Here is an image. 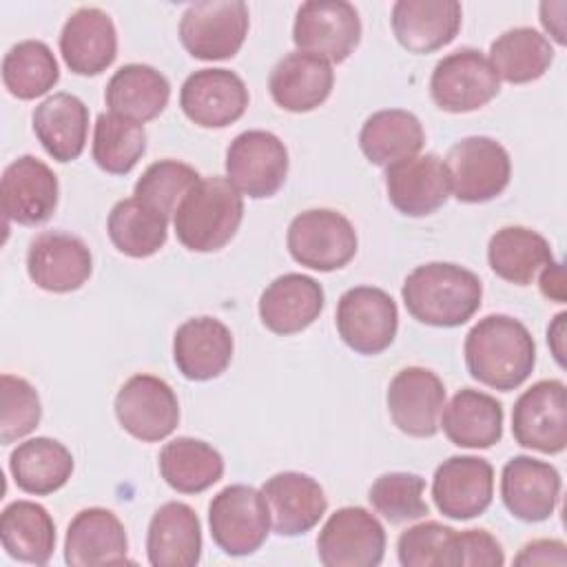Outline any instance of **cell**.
I'll list each match as a JSON object with an SVG mask.
<instances>
[{
  "mask_svg": "<svg viewBox=\"0 0 567 567\" xmlns=\"http://www.w3.org/2000/svg\"><path fill=\"white\" fill-rule=\"evenodd\" d=\"M463 354L470 377L501 392L520 388L536 365L534 337L509 315H487L474 323Z\"/></svg>",
  "mask_w": 567,
  "mask_h": 567,
  "instance_id": "obj_1",
  "label": "cell"
},
{
  "mask_svg": "<svg viewBox=\"0 0 567 567\" xmlns=\"http://www.w3.org/2000/svg\"><path fill=\"white\" fill-rule=\"evenodd\" d=\"M408 312L425 326L456 328L467 323L483 299V284L476 272L450 261L416 266L401 288Z\"/></svg>",
  "mask_w": 567,
  "mask_h": 567,
  "instance_id": "obj_2",
  "label": "cell"
},
{
  "mask_svg": "<svg viewBox=\"0 0 567 567\" xmlns=\"http://www.w3.org/2000/svg\"><path fill=\"white\" fill-rule=\"evenodd\" d=\"M244 219L241 193L219 175L202 177L173 215L177 241L193 252H215L239 230Z\"/></svg>",
  "mask_w": 567,
  "mask_h": 567,
  "instance_id": "obj_3",
  "label": "cell"
},
{
  "mask_svg": "<svg viewBox=\"0 0 567 567\" xmlns=\"http://www.w3.org/2000/svg\"><path fill=\"white\" fill-rule=\"evenodd\" d=\"M450 195L463 204H483L498 197L512 177L507 148L487 135H470L450 146L445 159Z\"/></svg>",
  "mask_w": 567,
  "mask_h": 567,
  "instance_id": "obj_4",
  "label": "cell"
},
{
  "mask_svg": "<svg viewBox=\"0 0 567 567\" xmlns=\"http://www.w3.org/2000/svg\"><path fill=\"white\" fill-rule=\"evenodd\" d=\"M286 246L297 264L319 272H332L354 259L359 237L350 219L339 210L310 208L292 217Z\"/></svg>",
  "mask_w": 567,
  "mask_h": 567,
  "instance_id": "obj_5",
  "label": "cell"
},
{
  "mask_svg": "<svg viewBox=\"0 0 567 567\" xmlns=\"http://www.w3.org/2000/svg\"><path fill=\"white\" fill-rule=\"evenodd\" d=\"M208 527L224 554H255L272 529L261 489L241 483L219 489L208 505Z\"/></svg>",
  "mask_w": 567,
  "mask_h": 567,
  "instance_id": "obj_6",
  "label": "cell"
},
{
  "mask_svg": "<svg viewBox=\"0 0 567 567\" xmlns=\"http://www.w3.org/2000/svg\"><path fill=\"white\" fill-rule=\"evenodd\" d=\"M250 27L241 0H204L186 7L179 20L182 47L197 60H228L239 53Z\"/></svg>",
  "mask_w": 567,
  "mask_h": 567,
  "instance_id": "obj_7",
  "label": "cell"
},
{
  "mask_svg": "<svg viewBox=\"0 0 567 567\" xmlns=\"http://www.w3.org/2000/svg\"><path fill=\"white\" fill-rule=\"evenodd\" d=\"M501 91V80L487 55L461 47L436 62L430 78V95L441 111L470 113L489 104Z\"/></svg>",
  "mask_w": 567,
  "mask_h": 567,
  "instance_id": "obj_8",
  "label": "cell"
},
{
  "mask_svg": "<svg viewBox=\"0 0 567 567\" xmlns=\"http://www.w3.org/2000/svg\"><path fill=\"white\" fill-rule=\"evenodd\" d=\"M292 42L297 51L339 64L361 42L359 11L346 0H308L297 9Z\"/></svg>",
  "mask_w": 567,
  "mask_h": 567,
  "instance_id": "obj_9",
  "label": "cell"
},
{
  "mask_svg": "<svg viewBox=\"0 0 567 567\" xmlns=\"http://www.w3.org/2000/svg\"><path fill=\"white\" fill-rule=\"evenodd\" d=\"M334 323L350 350L374 357L392 346L399 330V310L385 290L354 286L341 295Z\"/></svg>",
  "mask_w": 567,
  "mask_h": 567,
  "instance_id": "obj_10",
  "label": "cell"
},
{
  "mask_svg": "<svg viewBox=\"0 0 567 567\" xmlns=\"http://www.w3.org/2000/svg\"><path fill=\"white\" fill-rule=\"evenodd\" d=\"M286 144L270 131H244L226 148V179L252 199L272 197L288 177Z\"/></svg>",
  "mask_w": 567,
  "mask_h": 567,
  "instance_id": "obj_11",
  "label": "cell"
},
{
  "mask_svg": "<svg viewBox=\"0 0 567 567\" xmlns=\"http://www.w3.org/2000/svg\"><path fill=\"white\" fill-rule=\"evenodd\" d=\"M512 434L520 447L560 454L567 447V385L543 379L527 388L512 408Z\"/></svg>",
  "mask_w": 567,
  "mask_h": 567,
  "instance_id": "obj_12",
  "label": "cell"
},
{
  "mask_svg": "<svg viewBox=\"0 0 567 567\" xmlns=\"http://www.w3.org/2000/svg\"><path fill=\"white\" fill-rule=\"evenodd\" d=\"M317 556L326 567H377L385 556V529L365 507H341L323 523Z\"/></svg>",
  "mask_w": 567,
  "mask_h": 567,
  "instance_id": "obj_13",
  "label": "cell"
},
{
  "mask_svg": "<svg viewBox=\"0 0 567 567\" xmlns=\"http://www.w3.org/2000/svg\"><path fill=\"white\" fill-rule=\"evenodd\" d=\"M115 416L124 432L144 443L168 439L179 423L173 388L155 374H133L115 394Z\"/></svg>",
  "mask_w": 567,
  "mask_h": 567,
  "instance_id": "obj_14",
  "label": "cell"
},
{
  "mask_svg": "<svg viewBox=\"0 0 567 567\" xmlns=\"http://www.w3.org/2000/svg\"><path fill=\"white\" fill-rule=\"evenodd\" d=\"M392 423L408 436L430 439L439 432L445 405V385L436 372L410 365L399 370L385 394Z\"/></svg>",
  "mask_w": 567,
  "mask_h": 567,
  "instance_id": "obj_15",
  "label": "cell"
},
{
  "mask_svg": "<svg viewBox=\"0 0 567 567\" xmlns=\"http://www.w3.org/2000/svg\"><path fill=\"white\" fill-rule=\"evenodd\" d=\"M29 279L47 292H73L82 288L93 272L89 246L62 230H44L35 235L27 250Z\"/></svg>",
  "mask_w": 567,
  "mask_h": 567,
  "instance_id": "obj_16",
  "label": "cell"
},
{
  "mask_svg": "<svg viewBox=\"0 0 567 567\" xmlns=\"http://www.w3.org/2000/svg\"><path fill=\"white\" fill-rule=\"evenodd\" d=\"M2 213L20 226H40L49 221L58 208V175L35 155L13 159L0 179Z\"/></svg>",
  "mask_w": 567,
  "mask_h": 567,
  "instance_id": "obj_17",
  "label": "cell"
},
{
  "mask_svg": "<svg viewBox=\"0 0 567 567\" xmlns=\"http://www.w3.org/2000/svg\"><path fill=\"white\" fill-rule=\"evenodd\" d=\"M244 80L228 69H199L179 89L184 115L202 128H224L237 122L248 109Z\"/></svg>",
  "mask_w": 567,
  "mask_h": 567,
  "instance_id": "obj_18",
  "label": "cell"
},
{
  "mask_svg": "<svg viewBox=\"0 0 567 567\" xmlns=\"http://www.w3.org/2000/svg\"><path fill=\"white\" fill-rule=\"evenodd\" d=\"M494 496V467L481 456H450L434 470L432 498L454 520L481 516Z\"/></svg>",
  "mask_w": 567,
  "mask_h": 567,
  "instance_id": "obj_19",
  "label": "cell"
},
{
  "mask_svg": "<svg viewBox=\"0 0 567 567\" xmlns=\"http://www.w3.org/2000/svg\"><path fill=\"white\" fill-rule=\"evenodd\" d=\"M560 474L554 465L518 454L503 465L501 498L507 512L523 523L547 520L560 498Z\"/></svg>",
  "mask_w": 567,
  "mask_h": 567,
  "instance_id": "obj_20",
  "label": "cell"
},
{
  "mask_svg": "<svg viewBox=\"0 0 567 567\" xmlns=\"http://www.w3.org/2000/svg\"><path fill=\"white\" fill-rule=\"evenodd\" d=\"M261 494L268 505L270 527L279 536H301L326 514L328 498L319 481L303 472H279L266 478Z\"/></svg>",
  "mask_w": 567,
  "mask_h": 567,
  "instance_id": "obj_21",
  "label": "cell"
},
{
  "mask_svg": "<svg viewBox=\"0 0 567 567\" xmlns=\"http://www.w3.org/2000/svg\"><path fill=\"white\" fill-rule=\"evenodd\" d=\"M64 560L71 567L128 563V536L124 523L106 507L80 509L66 527Z\"/></svg>",
  "mask_w": 567,
  "mask_h": 567,
  "instance_id": "obj_22",
  "label": "cell"
},
{
  "mask_svg": "<svg viewBox=\"0 0 567 567\" xmlns=\"http://www.w3.org/2000/svg\"><path fill=\"white\" fill-rule=\"evenodd\" d=\"M385 190L390 204L408 217L436 213L450 197L445 164L439 155L425 153L385 168Z\"/></svg>",
  "mask_w": 567,
  "mask_h": 567,
  "instance_id": "obj_23",
  "label": "cell"
},
{
  "mask_svg": "<svg viewBox=\"0 0 567 567\" xmlns=\"http://www.w3.org/2000/svg\"><path fill=\"white\" fill-rule=\"evenodd\" d=\"M233 350V332L215 317L186 319L173 337V361L188 381H210L224 374Z\"/></svg>",
  "mask_w": 567,
  "mask_h": 567,
  "instance_id": "obj_24",
  "label": "cell"
},
{
  "mask_svg": "<svg viewBox=\"0 0 567 567\" xmlns=\"http://www.w3.org/2000/svg\"><path fill=\"white\" fill-rule=\"evenodd\" d=\"M60 53L75 75H100L117 58V31L97 7H80L60 31Z\"/></svg>",
  "mask_w": 567,
  "mask_h": 567,
  "instance_id": "obj_25",
  "label": "cell"
},
{
  "mask_svg": "<svg viewBox=\"0 0 567 567\" xmlns=\"http://www.w3.org/2000/svg\"><path fill=\"white\" fill-rule=\"evenodd\" d=\"M326 306L323 288L301 272H286L272 279L259 297L261 323L279 337H288L312 326Z\"/></svg>",
  "mask_w": 567,
  "mask_h": 567,
  "instance_id": "obj_26",
  "label": "cell"
},
{
  "mask_svg": "<svg viewBox=\"0 0 567 567\" xmlns=\"http://www.w3.org/2000/svg\"><path fill=\"white\" fill-rule=\"evenodd\" d=\"M463 20L456 0H396L390 24L396 42L410 53H432L447 47Z\"/></svg>",
  "mask_w": 567,
  "mask_h": 567,
  "instance_id": "obj_27",
  "label": "cell"
},
{
  "mask_svg": "<svg viewBox=\"0 0 567 567\" xmlns=\"http://www.w3.org/2000/svg\"><path fill=\"white\" fill-rule=\"evenodd\" d=\"M334 86V71L330 62L303 53H286L268 75V91L272 102L290 113H308L321 106Z\"/></svg>",
  "mask_w": 567,
  "mask_h": 567,
  "instance_id": "obj_28",
  "label": "cell"
},
{
  "mask_svg": "<svg viewBox=\"0 0 567 567\" xmlns=\"http://www.w3.org/2000/svg\"><path fill=\"white\" fill-rule=\"evenodd\" d=\"M146 556L153 567H195L202 558V523L195 509L168 501L155 509L146 532Z\"/></svg>",
  "mask_w": 567,
  "mask_h": 567,
  "instance_id": "obj_29",
  "label": "cell"
},
{
  "mask_svg": "<svg viewBox=\"0 0 567 567\" xmlns=\"http://www.w3.org/2000/svg\"><path fill=\"white\" fill-rule=\"evenodd\" d=\"M33 133L55 162L82 155L89 135V106L73 93H53L33 111Z\"/></svg>",
  "mask_w": 567,
  "mask_h": 567,
  "instance_id": "obj_30",
  "label": "cell"
},
{
  "mask_svg": "<svg viewBox=\"0 0 567 567\" xmlns=\"http://www.w3.org/2000/svg\"><path fill=\"white\" fill-rule=\"evenodd\" d=\"M439 427L458 447L487 450L503 439V405L487 392L463 388L443 405Z\"/></svg>",
  "mask_w": 567,
  "mask_h": 567,
  "instance_id": "obj_31",
  "label": "cell"
},
{
  "mask_svg": "<svg viewBox=\"0 0 567 567\" xmlns=\"http://www.w3.org/2000/svg\"><path fill=\"white\" fill-rule=\"evenodd\" d=\"M171 100V84L164 73L151 64L131 62L120 66L106 89L104 102L109 113H115L124 120L144 124L155 120Z\"/></svg>",
  "mask_w": 567,
  "mask_h": 567,
  "instance_id": "obj_32",
  "label": "cell"
},
{
  "mask_svg": "<svg viewBox=\"0 0 567 567\" xmlns=\"http://www.w3.org/2000/svg\"><path fill=\"white\" fill-rule=\"evenodd\" d=\"M73 454L69 447L49 436H35L18 443L9 454V472L18 489L47 496L62 489L73 474Z\"/></svg>",
  "mask_w": 567,
  "mask_h": 567,
  "instance_id": "obj_33",
  "label": "cell"
},
{
  "mask_svg": "<svg viewBox=\"0 0 567 567\" xmlns=\"http://www.w3.org/2000/svg\"><path fill=\"white\" fill-rule=\"evenodd\" d=\"M425 142L421 120L403 109H383L372 113L361 131L359 146L365 159L374 166H392L414 157Z\"/></svg>",
  "mask_w": 567,
  "mask_h": 567,
  "instance_id": "obj_34",
  "label": "cell"
},
{
  "mask_svg": "<svg viewBox=\"0 0 567 567\" xmlns=\"http://www.w3.org/2000/svg\"><path fill=\"white\" fill-rule=\"evenodd\" d=\"M0 540L13 560L47 565L55 549V523L44 505L13 501L2 509Z\"/></svg>",
  "mask_w": 567,
  "mask_h": 567,
  "instance_id": "obj_35",
  "label": "cell"
},
{
  "mask_svg": "<svg viewBox=\"0 0 567 567\" xmlns=\"http://www.w3.org/2000/svg\"><path fill=\"white\" fill-rule=\"evenodd\" d=\"M487 261L496 277L516 286H529L554 261L549 241L525 226H505L489 237Z\"/></svg>",
  "mask_w": 567,
  "mask_h": 567,
  "instance_id": "obj_36",
  "label": "cell"
},
{
  "mask_svg": "<svg viewBox=\"0 0 567 567\" xmlns=\"http://www.w3.org/2000/svg\"><path fill=\"white\" fill-rule=\"evenodd\" d=\"M159 474L179 494H202L224 476L221 454L202 439L177 436L159 450Z\"/></svg>",
  "mask_w": 567,
  "mask_h": 567,
  "instance_id": "obj_37",
  "label": "cell"
},
{
  "mask_svg": "<svg viewBox=\"0 0 567 567\" xmlns=\"http://www.w3.org/2000/svg\"><path fill=\"white\" fill-rule=\"evenodd\" d=\"M498 75L509 84H527L545 75L554 62L551 42L532 27H514L489 44L487 58Z\"/></svg>",
  "mask_w": 567,
  "mask_h": 567,
  "instance_id": "obj_38",
  "label": "cell"
},
{
  "mask_svg": "<svg viewBox=\"0 0 567 567\" xmlns=\"http://www.w3.org/2000/svg\"><path fill=\"white\" fill-rule=\"evenodd\" d=\"M111 244L126 257L146 259L168 239V217L153 210L137 197L120 199L106 219Z\"/></svg>",
  "mask_w": 567,
  "mask_h": 567,
  "instance_id": "obj_39",
  "label": "cell"
},
{
  "mask_svg": "<svg viewBox=\"0 0 567 567\" xmlns=\"http://www.w3.org/2000/svg\"><path fill=\"white\" fill-rule=\"evenodd\" d=\"M60 80V66L42 40H22L2 58V84L18 100H35Z\"/></svg>",
  "mask_w": 567,
  "mask_h": 567,
  "instance_id": "obj_40",
  "label": "cell"
},
{
  "mask_svg": "<svg viewBox=\"0 0 567 567\" xmlns=\"http://www.w3.org/2000/svg\"><path fill=\"white\" fill-rule=\"evenodd\" d=\"M146 151L144 124L124 120L115 113H100L93 126V162L111 175H126Z\"/></svg>",
  "mask_w": 567,
  "mask_h": 567,
  "instance_id": "obj_41",
  "label": "cell"
},
{
  "mask_svg": "<svg viewBox=\"0 0 567 567\" xmlns=\"http://www.w3.org/2000/svg\"><path fill=\"white\" fill-rule=\"evenodd\" d=\"M199 179L202 175L190 164L177 159H159L140 175L133 186V197L171 219L184 195Z\"/></svg>",
  "mask_w": 567,
  "mask_h": 567,
  "instance_id": "obj_42",
  "label": "cell"
},
{
  "mask_svg": "<svg viewBox=\"0 0 567 567\" xmlns=\"http://www.w3.org/2000/svg\"><path fill=\"white\" fill-rule=\"evenodd\" d=\"M425 481L412 472H388L381 474L368 492V501L377 514L388 523L401 525L408 520L423 518L430 507L423 498Z\"/></svg>",
  "mask_w": 567,
  "mask_h": 567,
  "instance_id": "obj_43",
  "label": "cell"
},
{
  "mask_svg": "<svg viewBox=\"0 0 567 567\" xmlns=\"http://www.w3.org/2000/svg\"><path fill=\"white\" fill-rule=\"evenodd\" d=\"M0 443L9 445L31 434L42 419L38 390L22 377H0Z\"/></svg>",
  "mask_w": 567,
  "mask_h": 567,
  "instance_id": "obj_44",
  "label": "cell"
},
{
  "mask_svg": "<svg viewBox=\"0 0 567 567\" xmlns=\"http://www.w3.org/2000/svg\"><path fill=\"white\" fill-rule=\"evenodd\" d=\"M454 529L423 520L408 527L396 540V556L403 567H447V549Z\"/></svg>",
  "mask_w": 567,
  "mask_h": 567,
  "instance_id": "obj_45",
  "label": "cell"
},
{
  "mask_svg": "<svg viewBox=\"0 0 567 567\" xmlns=\"http://www.w3.org/2000/svg\"><path fill=\"white\" fill-rule=\"evenodd\" d=\"M501 543L487 529L454 532L447 549V567H503Z\"/></svg>",
  "mask_w": 567,
  "mask_h": 567,
  "instance_id": "obj_46",
  "label": "cell"
},
{
  "mask_svg": "<svg viewBox=\"0 0 567 567\" xmlns=\"http://www.w3.org/2000/svg\"><path fill=\"white\" fill-rule=\"evenodd\" d=\"M514 565H567V545L558 538H536L514 556Z\"/></svg>",
  "mask_w": 567,
  "mask_h": 567,
  "instance_id": "obj_47",
  "label": "cell"
},
{
  "mask_svg": "<svg viewBox=\"0 0 567 567\" xmlns=\"http://www.w3.org/2000/svg\"><path fill=\"white\" fill-rule=\"evenodd\" d=\"M538 286L540 292L556 303H565L567 301V286H565V270L560 261H549L540 272H538Z\"/></svg>",
  "mask_w": 567,
  "mask_h": 567,
  "instance_id": "obj_48",
  "label": "cell"
},
{
  "mask_svg": "<svg viewBox=\"0 0 567 567\" xmlns=\"http://www.w3.org/2000/svg\"><path fill=\"white\" fill-rule=\"evenodd\" d=\"M565 9H567V2H563V0L540 4V24L558 44L567 42L565 40V18H563Z\"/></svg>",
  "mask_w": 567,
  "mask_h": 567,
  "instance_id": "obj_49",
  "label": "cell"
},
{
  "mask_svg": "<svg viewBox=\"0 0 567 567\" xmlns=\"http://www.w3.org/2000/svg\"><path fill=\"white\" fill-rule=\"evenodd\" d=\"M565 319H567V312H558L547 328V343L558 365H565V332H567Z\"/></svg>",
  "mask_w": 567,
  "mask_h": 567,
  "instance_id": "obj_50",
  "label": "cell"
}]
</instances>
